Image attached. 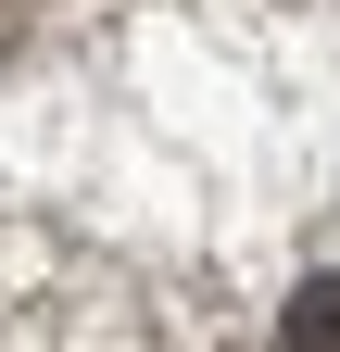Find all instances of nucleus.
<instances>
[{"mask_svg": "<svg viewBox=\"0 0 340 352\" xmlns=\"http://www.w3.org/2000/svg\"><path fill=\"white\" fill-rule=\"evenodd\" d=\"M290 352H340V277H315L290 302Z\"/></svg>", "mask_w": 340, "mask_h": 352, "instance_id": "nucleus-1", "label": "nucleus"}]
</instances>
